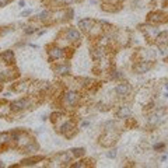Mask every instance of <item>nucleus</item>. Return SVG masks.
<instances>
[{
	"label": "nucleus",
	"instance_id": "13",
	"mask_svg": "<svg viewBox=\"0 0 168 168\" xmlns=\"http://www.w3.org/2000/svg\"><path fill=\"white\" fill-rule=\"evenodd\" d=\"M94 24H95V20H93V18H81V20H78L77 27L81 32L88 34L91 28L94 27Z\"/></svg>",
	"mask_w": 168,
	"mask_h": 168
},
{
	"label": "nucleus",
	"instance_id": "14",
	"mask_svg": "<svg viewBox=\"0 0 168 168\" xmlns=\"http://www.w3.org/2000/svg\"><path fill=\"white\" fill-rule=\"evenodd\" d=\"M14 60H16V56H14V52L11 49L0 53V62H3L6 66H11L14 63Z\"/></svg>",
	"mask_w": 168,
	"mask_h": 168
},
{
	"label": "nucleus",
	"instance_id": "1",
	"mask_svg": "<svg viewBox=\"0 0 168 168\" xmlns=\"http://www.w3.org/2000/svg\"><path fill=\"white\" fill-rule=\"evenodd\" d=\"M81 100V95L77 90L74 88H67L66 91H63L60 94V98H59V102H60V107L64 109V111H70V109H74L77 108L78 102Z\"/></svg>",
	"mask_w": 168,
	"mask_h": 168
},
{
	"label": "nucleus",
	"instance_id": "24",
	"mask_svg": "<svg viewBox=\"0 0 168 168\" xmlns=\"http://www.w3.org/2000/svg\"><path fill=\"white\" fill-rule=\"evenodd\" d=\"M70 167H72V168H83V167H87V164H86V161H83V160H78L77 163L70 164Z\"/></svg>",
	"mask_w": 168,
	"mask_h": 168
},
{
	"label": "nucleus",
	"instance_id": "3",
	"mask_svg": "<svg viewBox=\"0 0 168 168\" xmlns=\"http://www.w3.org/2000/svg\"><path fill=\"white\" fill-rule=\"evenodd\" d=\"M34 104V101L28 97H24V98H18V100H14L10 102V109L13 114H20V112H25L27 109H30Z\"/></svg>",
	"mask_w": 168,
	"mask_h": 168
},
{
	"label": "nucleus",
	"instance_id": "22",
	"mask_svg": "<svg viewBox=\"0 0 168 168\" xmlns=\"http://www.w3.org/2000/svg\"><path fill=\"white\" fill-rule=\"evenodd\" d=\"M164 149H165V143H164V141H158V143H155V144L153 146V150L157 151V153L164 151Z\"/></svg>",
	"mask_w": 168,
	"mask_h": 168
},
{
	"label": "nucleus",
	"instance_id": "33",
	"mask_svg": "<svg viewBox=\"0 0 168 168\" xmlns=\"http://www.w3.org/2000/svg\"><path fill=\"white\" fill-rule=\"evenodd\" d=\"M168 160V154H164L163 157H161V161H167Z\"/></svg>",
	"mask_w": 168,
	"mask_h": 168
},
{
	"label": "nucleus",
	"instance_id": "21",
	"mask_svg": "<svg viewBox=\"0 0 168 168\" xmlns=\"http://www.w3.org/2000/svg\"><path fill=\"white\" fill-rule=\"evenodd\" d=\"M28 86L30 84H27V83L24 81V83H18V84H14V91H17V93H21V91H27Z\"/></svg>",
	"mask_w": 168,
	"mask_h": 168
},
{
	"label": "nucleus",
	"instance_id": "32",
	"mask_svg": "<svg viewBox=\"0 0 168 168\" xmlns=\"http://www.w3.org/2000/svg\"><path fill=\"white\" fill-rule=\"evenodd\" d=\"M25 4H27V3H25V0H18V7L24 9V7H25Z\"/></svg>",
	"mask_w": 168,
	"mask_h": 168
},
{
	"label": "nucleus",
	"instance_id": "16",
	"mask_svg": "<svg viewBox=\"0 0 168 168\" xmlns=\"http://www.w3.org/2000/svg\"><path fill=\"white\" fill-rule=\"evenodd\" d=\"M143 31H144V35L147 36V38L155 39V36L160 34V28H158V25H153V24H150V25H147L146 30H143Z\"/></svg>",
	"mask_w": 168,
	"mask_h": 168
},
{
	"label": "nucleus",
	"instance_id": "15",
	"mask_svg": "<svg viewBox=\"0 0 168 168\" xmlns=\"http://www.w3.org/2000/svg\"><path fill=\"white\" fill-rule=\"evenodd\" d=\"M38 150H39V144H38L35 140L28 141L27 144L23 147V153H24V154H27V155L36 154V151H38Z\"/></svg>",
	"mask_w": 168,
	"mask_h": 168
},
{
	"label": "nucleus",
	"instance_id": "29",
	"mask_svg": "<svg viewBox=\"0 0 168 168\" xmlns=\"http://www.w3.org/2000/svg\"><path fill=\"white\" fill-rule=\"evenodd\" d=\"M90 125H91L90 121H83V122L80 123V127H81V129H86V127H88Z\"/></svg>",
	"mask_w": 168,
	"mask_h": 168
},
{
	"label": "nucleus",
	"instance_id": "17",
	"mask_svg": "<svg viewBox=\"0 0 168 168\" xmlns=\"http://www.w3.org/2000/svg\"><path fill=\"white\" fill-rule=\"evenodd\" d=\"M109 78L114 80V81H121L125 78V73L122 70H118V69H111L109 72Z\"/></svg>",
	"mask_w": 168,
	"mask_h": 168
},
{
	"label": "nucleus",
	"instance_id": "12",
	"mask_svg": "<svg viewBox=\"0 0 168 168\" xmlns=\"http://www.w3.org/2000/svg\"><path fill=\"white\" fill-rule=\"evenodd\" d=\"M73 155L70 151H60L52 158V163H56V165H67L72 161Z\"/></svg>",
	"mask_w": 168,
	"mask_h": 168
},
{
	"label": "nucleus",
	"instance_id": "35",
	"mask_svg": "<svg viewBox=\"0 0 168 168\" xmlns=\"http://www.w3.org/2000/svg\"><path fill=\"white\" fill-rule=\"evenodd\" d=\"M163 95H164V98H168V91H165V93H164Z\"/></svg>",
	"mask_w": 168,
	"mask_h": 168
},
{
	"label": "nucleus",
	"instance_id": "20",
	"mask_svg": "<svg viewBox=\"0 0 168 168\" xmlns=\"http://www.w3.org/2000/svg\"><path fill=\"white\" fill-rule=\"evenodd\" d=\"M70 153H72L73 157H76V158H81V157L86 155V149H84V147H74V149L70 150Z\"/></svg>",
	"mask_w": 168,
	"mask_h": 168
},
{
	"label": "nucleus",
	"instance_id": "7",
	"mask_svg": "<svg viewBox=\"0 0 168 168\" xmlns=\"http://www.w3.org/2000/svg\"><path fill=\"white\" fill-rule=\"evenodd\" d=\"M167 20L168 16L161 10H154L147 16V24H153V25H160V24L165 23Z\"/></svg>",
	"mask_w": 168,
	"mask_h": 168
},
{
	"label": "nucleus",
	"instance_id": "28",
	"mask_svg": "<svg viewBox=\"0 0 168 168\" xmlns=\"http://www.w3.org/2000/svg\"><path fill=\"white\" fill-rule=\"evenodd\" d=\"M32 14V10L28 9V10H24V11H21V16L20 17H28V16H31Z\"/></svg>",
	"mask_w": 168,
	"mask_h": 168
},
{
	"label": "nucleus",
	"instance_id": "6",
	"mask_svg": "<svg viewBox=\"0 0 168 168\" xmlns=\"http://www.w3.org/2000/svg\"><path fill=\"white\" fill-rule=\"evenodd\" d=\"M63 36L66 38V41L69 44H80V41H81V38H83V34L77 28L69 27L63 31Z\"/></svg>",
	"mask_w": 168,
	"mask_h": 168
},
{
	"label": "nucleus",
	"instance_id": "23",
	"mask_svg": "<svg viewBox=\"0 0 168 168\" xmlns=\"http://www.w3.org/2000/svg\"><path fill=\"white\" fill-rule=\"evenodd\" d=\"M35 32H36V28L32 27V25L24 28V35H32V34H35Z\"/></svg>",
	"mask_w": 168,
	"mask_h": 168
},
{
	"label": "nucleus",
	"instance_id": "8",
	"mask_svg": "<svg viewBox=\"0 0 168 168\" xmlns=\"http://www.w3.org/2000/svg\"><path fill=\"white\" fill-rule=\"evenodd\" d=\"M151 69H153V60L140 59L133 64V70H135L137 74H144V73L150 72Z\"/></svg>",
	"mask_w": 168,
	"mask_h": 168
},
{
	"label": "nucleus",
	"instance_id": "39",
	"mask_svg": "<svg viewBox=\"0 0 168 168\" xmlns=\"http://www.w3.org/2000/svg\"><path fill=\"white\" fill-rule=\"evenodd\" d=\"M0 167H4V164L1 163V160H0Z\"/></svg>",
	"mask_w": 168,
	"mask_h": 168
},
{
	"label": "nucleus",
	"instance_id": "19",
	"mask_svg": "<svg viewBox=\"0 0 168 168\" xmlns=\"http://www.w3.org/2000/svg\"><path fill=\"white\" fill-rule=\"evenodd\" d=\"M155 42L158 45H168V31H160V34L155 36Z\"/></svg>",
	"mask_w": 168,
	"mask_h": 168
},
{
	"label": "nucleus",
	"instance_id": "36",
	"mask_svg": "<svg viewBox=\"0 0 168 168\" xmlns=\"http://www.w3.org/2000/svg\"><path fill=\"white\" fill-rule=\"evenodd\" d=\"M91 4H97V0H90Z\"/></svg>",
	"mask_w": 168,
	"mask_h": 168
},
{
	"label": "nucleus",
	"instance_id": "40",
	"mask_svg": "<svg viewBox=\"0 0 168 168\" xmlns=\"http://www.w3.org/2000/svg\"><path fill=\"white\" fill-rule=\"evenodd\" d=\"M0 91H1V90H0Z\"/></svg>",
	"mask_w": 168,
	"mask_h": 168
},
{
	"label": "nucleus",
	"instance_id": "18",
	"mask_svg": "<svg viewBox=\"0 0 168 168\" xmlns=\"http://www.w3.org/2000/svg\"><path fill=\"white\" fill-rule=\"evenodd\" d=\"M36 20L41 21V23L49 21V20H52V11H50V10H42L41 13L36 16Z\"/></svg>",
	"mask_w": 168,
	"mask_h": 168
},
{
	"label": "nucleus",
	"instance_id": "4",
	"mask_svg": "<svg viewBox=\"0 0 168 168\" xmlns=\"http://www.w3.org/2000/svg\"><path fill=\"white\" fill-rule=\"evenodd\" d=\"M58 132L60 135H63L64 137H73L77 132V127H76V123L73 122L72 119H63L60 123H58Z\"/></svg>",
	"mask_w": 168,
	"mask_h": 168
},
{
	"label": "nucleus",
	"instance_id": "27",
	"mask_svg": "<svg viewBox=\"0 0 168 168\" xmlns=\"http://www.w3.org/2000/svg\"><path fill=\"white\" fill-rule=\"evenodd\" d=\"M59 1L64 6H70V4H73V3H77L78 0H59Z\"/></svg>",
	"mask_w": 168,
	"mask_h": 168
},
{
	"label": "nucleus",
	"instance_id": "10",
	"mask_svg": "<svg viewBox=\"0 0 168 168\" xmlns=\"http://www.w3.org/2000/svg\"><path fill=\"white\" fill-rule=\"evenodd\" d=\"M115 118L122 119V121L132 118V108L127 104H121L118 108H116V111H115Z\"/></svg>",
	"mask_w": 168,
	"mask_h": 168
},
{
	"label": "nucleus",
	"instance_id": "37",
	"mask_svg": "<svg viewBox=\"0 0 168 168\" xmlns=\"http://www.w3.org/2000/svg\"><path fill=\"white\" fill-rule=\"evenodd\" d=\"M164 88H165V90L168 91V83H165V86H164Z\"/></svg>",
	"mask_w": 168,
	"mask_h": 168
},
{
	"label": "nucleus",
	"instance_id": "5",
	"mask_svg": "<svg viewBox=\"0 0 168 168\" xmlns=\"http://www.w3.org/2000/svg\"><path fill=\"white\" fill-rule=\"evenodd\" d=\"M115 95L118 98H127V97L132 94V86L129 81H125V80H121L118 81V84L115 86Z\"/></svg>",
	"mask_w": 168,
	"mask_h": 168
},
{
	"label": "nucleus",
	"instance_id": "30",
	"mask_svg": "<svg viewBox=\"0 0 168 168\" xmlns=\"http://www.w3.org/2000/svg\"><path fill=\"white\" fill-rule=\"evenodd\" d=\"M7 81V77H6V74L3 70H0V83H4Z\"/></svg>",
	"mask_w": 168,
	"mask_h": 168
},
{
	"label": "nucleus",
	"instance_id": "2",
	"mask_svg": "<svg viewBox=\"0 0 168 168\" xmlns=\"http://www.w3.org/2000/svg\"><path fill=\"white\" fill-rule=\"evenodd\" d=\"M46 55H48V62L53 63V62H59L67 58V49H64L59 44H53L49 45L46 49Z\"/></svg>",
	"mask_w": 168,
	"mask_h": 168
},
{
	"label": "nucleus",
	"instance_id": "9",
	"mask_svg": "<svg viewBox=\"0 0 168 168\" xmlns=\"http://www.w3.org/2000/svg\"><path fill=\"white\" fill-rule=\"evenodd\" d=\"M90 55H91V59L94 60L95 63H98V62H101V60H104L105 56H107V50H105V46L95 44V45H94V46H93V48L90 49Z\"/></svg>",
	"mask_w": 168,
	"mask_h": 168
},
{
	"label": "nucleus",
	"instance_id": "26",
	"mask_svg": "<svg viewBox=\"0 0 168 168\" xmlns=\"http://www.w3.org/2000/svg\"><path fill=\"white\" fill-rule=\"evenodd\" d=\"M64 16H66V20H72V18L74 17V11H73V9L66 10V11H64Z\"/></svg>",
	"mask_w": 168,
	"mask_h": 168
},
{
	"label": "nucleus",
	"instance_id": "25",
	"mask_svg": "<svg viewBox=\"0 0 168 168\" xmlns=\"http://www.w3.org/2000/svg\"><path fill=\"white\" fill-rule=\"evenodd\" d=\"M116 154H118V150H116V149H111V150L107 153V157H108V158H115Z\"/></svg>",
	"mask_w": 168,
	"mask_h": 168
},
{
	"label": "nucleus",
	"instance_id": "38",
	"mask_svg": "<svg viewBox=\"0 0 168 168\" xmlns=\"http://www.w3.org/2000/svg\"><path fill=\"white\" fill-rule=\"evenodd\" d=\"M163 3L164 4H168V0H163Z\"/></svg>",
	"mask_w": 168,
	"mask_h": 168
},
{
	"label": "nucleus",
	"instance_id": "34",
	"mask_svg": "<svg viewBox=\"0 0 168 168\" xmlns=\"http://www.w3.org/2000/svg\"><path fill=\"white\" fill-rule=\"evenodd\" d=\"M45 32H46V30H41V31H38V35L41 36V35H44Z\"/></svg>",
	"mask_w": 168,
	"mask_h": 168
},
{
	"label": "nucleus",
	"instance_id": "11",
	"mask_svg": "<svg viewBox=\"0 0 168 168\" xmlns=\"http://www.w3.org/2000/svg\"><path fill=\"white\" fill-rule=\"evenodd\" d=\"M53 72L60 77H67L72 73V67L67 62H59V63H56V66H53Z\"/></svg>",
	"mask_w": 168,
	"mask_h": 168
},
{
	"label": "nucleus",
	"instance_id": "31",
	"mask_svg": "<svg viewBox=\"0 0 168 168\" xmlns=\"http://www.w3.org/2000/svg\"><path fill=\"white\" fill-rule=\"evenodd\" d=\"M10 1H11V0H0V9H1V7H4V6H7Z\"/></svg>",
	"mask_w": 168,
	"mask_h": 168
}]
</instances>
